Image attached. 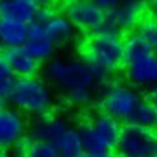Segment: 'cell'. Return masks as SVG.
I'll use <instances>...</instances> for the list:
<instances>
[{"mask_svg":"<svg viewBox=\"0 0 157 157\" xmlns=\"http://www.w3.org/2000/svg\"><path fill=\"white\" fill-rule=\"evenodd\" d=\"M80 57L90 67L98 86L113 80L124 65L123 37H109L90 33L82 43Z\"/></svg>","mask_w":157,"mask_h":157,"instance_id":"1","label":"cell"},{"mask_svg":"<svg viewBox=\"0 0 157 157\" xmlns=\"http://www.w3.org/2000/svg\"><path fill=\"white\" fill-rule=\"evenodd\" d=\"M44 77L48 82L65 93L77 89L94 90L95 77L82 58L52 57L44 65Z\"/></svg>","mask_w":157,"mask_h":157,"instance_id":"2","label":"cell"},{"mask_svg":"<svg viewBox=\"0 0 157 157\" xmlns=\"http://www.w3.org/2000/svg\"><path fill=\"white\" fill-rule=\"evenodd\" d=\"M8 101L18 110L39 117L52 110L53 95L47 81L38 75L22 76L17 78Z\"/></svg>","mask_w":157,"mask_h":157,"instance_id":"3","label":"cell"},{"mask_svg":"<svg viewBox=\"0 0 157 157\" xmlns=\"http://www.w3.org/2000/svg\"><path fill=\"white\" fill-rule=\"evenodd\" d=\"M101 98L99 109L109 114L122 123H125L136 109L137 104L142 99V95L136 86L124 82H115L114 80L100 86Z\"/></svg>","mask_w":157,"mask_h":157,"instance_id":"4","label":"cell"},{"mask_svg":"<svg viewBox=\"0 0 157 157\" xmlns=\"http://www.w3.org/2000/svg\"><path fill=\"white\" fill-rule=\"evenodd\" d=\"M117 153L124 157H157V128L123 123Z\"/></svg>","mask_w":157,"mask_h":157,"instance_id":"5","label":"cell"},{"mask_svg":"<svg viewBox=\"0 0 157 157\" xmlns=\"http://www.w3.org/2000/svg\"><path fill=\"white\" fill-rule=\"evenodd\" d=\"M28 134V123L23 112L14 106L0 110V153L13 151L22 138Z\"/></svg>","mask_w":157,"mask_h":157,"instance_id":"6","label":"cell"},{"mask_svg":"<svg viewBox=\"0 0 157 157\" xmlns=\"http://www.w3.org/2000/svg\"><path fill=\"white\" fill-rule=\"evenodd\" d=\"M128 84L136 87H151L157 82V60L155 51H148L125 60L123 68Z\"/></svg>","mask_w":157,"mask_h":157,"instance_id":"7","label":"cell"},{"mask_svg":"<svg viewBox=\"0 0 157 157\" xmlns=\"http://www.w3.org/2000/svg\"><path fill=\"white\" fill-rule=\"evenodd\" d=\"M63 14L77 29L93 33L106 13L90 0H66L63 4Z\"/></svg>","mask_w":157,"mask_h":157,"instance_id":"8","label":"cell"},{"mask_svg":"<svg viewBox=\"0 0 157 157\" xmlns=\"http://www.w3.org/2000/svg\"><path fill=\"white\" fill-rule=\"evenodd\" d=\"M68 127L70 124L65 118L47 113L39 115L28 127V136L32 140H43L55 144Z\"/></svg>","mask_w":157,"mask_h":157,"instance_id":"9","label":"cell"},{"mask_svg":"<svg viewBox=\"0 0 157 157\" xmlns=\"http://www.w3.org/2000/svg\"><path fill=\"white\" fill-rule=\"evenodd\" d=\"M24 46L31 52V55L36 57L42 65L46 63L48 60H51L57 50L47 37L44 24L36 21L29 23L28 39Z\"/></svg>","mask_w":157,"mask_h":157,"instance_id":"10","label":"cell"},{"mask_svg":"<svg viewBox=\"0 0 157 157\" xmlns=\"http://www.w3.org/2000/svg\"><path fill=\"white\" fill-rule=\"evenodd\" d=\"M3 55L18 77L38 75L42 67V63L31 55L25 46L6 48L3 51Z\"/></svg>","mask_w":157,"mask_h":157,"instance_id":"11","label":"cell"},{"mask_svg":"<svg viewBox=\"0 0 157 157\" xmlns=\"http://www.w3.org/2000/svg\"><path fill=\"white\" fill-rule=\"evenodd\" d=\"M44 29L48 39L56 48L68 46L75 39L77 32V28L63 13H56L50 21L44 23Z\"/></svg>","mask_w":157,"mask_h":157,"instance_id":"12","label":"cell"},{"mask_svg":"<svg viewBox=\"0 0 157 157\" xmlns=\"http://www.w3.org/2000/svg\"><path fill=\"white\" fill-rule=\"evenodd\" d=\"M148 9L147 0H123L113 13L117 23L119 24L124 33L134 31L137 24L146 15Z\"/></svg>","mask_w":157,"mask_h":157,"instance_id":"13","label":"cell"},{"mask_svg":"<svg viewBox=\"0 0 157 157\" xmlns=\"http://www.w3.org/2000/svg\"><path fill=\"white\" fill-rule=\"evenodd\" d=\"M81 137L84 156L86 157H110L115 153L94 129L91 122H82L77 127Z\"/></svg>","mask_w":157,"mask_h":157,"instance_id":"14","label":"cell"},{"mask_svg":"<svg viewBox=\"0 0 157 157\" xmlns=\"http://www.w3.org/2000/svg\"><path fill=\"white\" fill-rule=\"evenodd\" d=\"M29 23L18 22L13 19L0 18V48L24 46L28 39Z\"/></svg>","mask_w":157,"mask_h":157,"instance_id":"15","label":"cell"},{"mask_svg":"<svg viewBox=\"0 0 157 157\" xmlns=\"http://www.w3.org/2000/svg\"><path fill=\"white\" fill-rule=\"evenodd\" d=\"M90 122L94 127V129L98 132V134L104 140V142L113 151L117 152V146L121 138L123 123L121 121H118L117 118L106 114L104 112L98 113Z\"/></svg>","mask_w":157,"mask_h":157,"instance_id":"16","label":"cell"},{"mask_svg":"<svg viewBox=\"0 0 157 157\" xmlns=\"http://www.w3.org/2000/svg\"><path fill=\"white\" fill-rule=\"evenodd\" d=\"M36 9L21 0H0V18L31 23L34 21Z\"/></svg>","mask_w":157,"mask_h":157,"instance_id":"17","label":"cell"},{"mask_svg":"<svg viewBox=\"0 0 157 157\" xmlns=\"http://www.w3.org/2000/svg\"><path fill=\"white\" fill-rule=\"evenodd\" d=\"M56 148L58 152V156L61 157H82L84 150H82V142L81 137L78 133V129L75 127H68L63 132V134L60 137L56 143Z\"/></svg>","mask_w":157,"mask_h":157,"instance_id":"18","label":"cell"},{"mask_svg":"<svg viewBox=\"0 0 157 157\" xmlns=\"http://www.w3.org/2000/svg\"><path fill=\"white\" fill-rule=\"evenodd\" d=\"M125 123L142 125L147 128H157V106L148 98H142Z\"/></svg>","mask_w":157,"mask_h":157,"instance_id":"19","label":"cell"},{"mask_svg":"<svg viewBox=\"0 0 157 157\" xmlns=\"http://www.w3.org/2000/svg\"><path fill=\"white\" fill-rule=\"evenodd\" d=\"M17 78L18 76L13 71V68L9 66L2 51L0 52V96L5 98L8 100V98L17 82Z\"/></svg>","mask_w":157,"mask_h":157,"instance_id":"20","label":"cell"},{"mask_svg":"<svg viewBox=\"0 0 157 157\" xmlns=\"http://www.w3.org/2000/svg\"><path fill=\"white\" fill-rule=\"evenodd\" d=\"M136 31L138 32L148 44L156 51L157 50V19L152 15H144L137 24Z\"/></svg>","mask_w":157,"mask_h":157,"instance_id":"21","label":"cell"},{"mask_svg":"<svg viewBox=\"0 0 157 157\" xmlns=\"http://www.w3.org/2000/svg\"><path fill=\"white\" fill-rule=\"evenodd\" d=\"M27 156L31 157H58L56 146L52 142L43 140H32L29 142Z\"/></svg>","mask_w":157,"mask_h":157,"instance_id":"22","label":"cell"},{"mask_svg":"<svg viewBox=\"0 0 157 157\" xmlns=\"http://www.w3.org/2000/svg\"><path fill=\"white\" fill-rule=\"evenodd\" d=\"M95 34H101V36H109V37H123V31L117 23L113 13H106L101 23L95 28L93 32Z\"/></svg>","mask_w":157,"mask_h":157,"instance_id":"23","label":"cell"},{"mask_svg":"<svg viewBox=\"0 0 157 157\" xmlns=\"http://www.w3.org/2000/svg\"><path fill=\"white\" fill-rule=\"evenodd\" d=\"M67 100L76 106H87L94 101V90L77 89L66 93Z\"/></svg>","mask_w":157,"mask_h":157,"instance_id":"24","label":"cell"},{"mask_svg":"<svg viewBox=\"0 0 157 157\" xmlns=\"http://www.w3.org/2000/svg\"><path fill=\"white\" fill-rule=\"evenodd\" d=\"M56 13H57L56 9L52 8V6H39V8L37 9L36 14H34V21L44 24L47 21H50V19H51Z\"/></svg>","mask_w":157,"mask_h":157,"instance_id":"25","label":"cell"},{"mask_svg":"<svg viewBox=\"0 0 157 157\" xmlns=\"http://www.w3.org/2000/svg\"><path fill=\"white\" fill-rule=\"evenodd\" d=\"M93 4H95L98 8H100L105 13H112L121 5L123 0H90Z\"/></svg>","mask_w":157,"mask_h":157,"instance_id":"26","label":"cell"},{"mask_svg":"<svg viewBox=\"0 0 157 157\" xmlns=\"http://www.w3.org/2000/svg\"><path fill=\"white\" fill-rule=\"evenodd\" d=\"M147 98L157 106V82L150 87V91H148V95H147Z\"/></svg>","mask_w":157,"mask_h":157,"instance_id":"27","label":"cell"},{"mask_svg":"<svg viewBox=\"0 0 157 157\" xmlns=\"http://www.w3.org/2000/svg\"><path fill=\"white\" fill-rule=\"evenodd\" d=\"M148 9L150 15L157 19V0H148Z\"/></svg>","mask_w":157,"mask_h":157,"instance_id":"28","label":"cell"},{"mask_svg":"<svg viewBox=\"0 0 157 157\" xmlns=\"http://www.w3.org/2000/svg\"><path fill=\"white\" fill-rule=\"evenodd\" d=\"M60 0H38L39 6H52L55 8Z\"/></svg>","mask_w":157,"mask_h":157,"instance_id":"29","label":"cell"},{"mask_svg":"<svg viewBox=\"0 0 157 157\" xmlns=\"http://www.w3.org/2000/svg\"><path fill=\"white\" fill-rule=\"evenodd\" d=\"M8 105V100L5 99V98H3V96H0V110L3 109V108H5Z\"/></svg>","mask_w":157,"mask_h":157,"instance_id":"30","label":"cell"},{"mask_svg":"<svg viewBox=\"0 0 157 157\" xmlns=\"http://www.w3.org/2000/svg\"><path fill=\"white\" fill-rule=\"evenodd\" d=\"M155 56H156V60H157V50L155 51Z\"/></svg>","mask_w":157,"mask_h":157,"instance_id":"31","label":"cell"},{"mask_svg":"<svg viewBox=\"0 0 157 157\" xmlns=\"http://www.w3.org/2000/svg\"><path fill=\"white\" fill-rule=\"evenodd\" d=\"M2 51H3V50H2V48H0V52H2Z\"/></svg>","mask_w":157,"mask_h":157,"instance_id":"32","label":"cell"}]
</instances>
